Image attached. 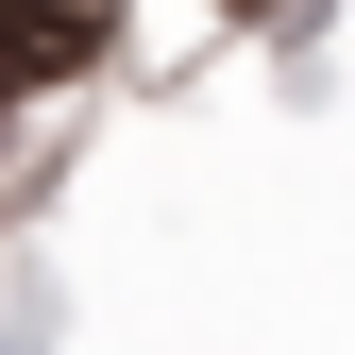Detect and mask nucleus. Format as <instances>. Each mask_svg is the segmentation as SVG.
Masks as SVG:
<instances>
[{
    "label": "nucleus",
    "instance_id": "obj_1",
    "mask_svg": "<svg viewBox=\"0 0 355 355\" xmlns=\"http://www.w3.org/2000/svg\"><path fill=\"white\" fill-rule=\"evenodd\" d=\"M119 51V0H0V102H51Z\"/></svg>",
    "mask_w": 355,
    "mask_h": 355
},
{
    "label": "nucleus",
    "instance_id": "obj_2",
    "mask_svg": "<svg viewBox=\"0 0 355 355\" xmlns=\"http://www.w3.org/2000/svg\"><path fill=\"white\" fill-rule=\"evenodd\" d=\"M237 17H254V0H237Z\"/></svg>",
    "mask_w": 355,
    "mask_h": 355
}]
</instances>
